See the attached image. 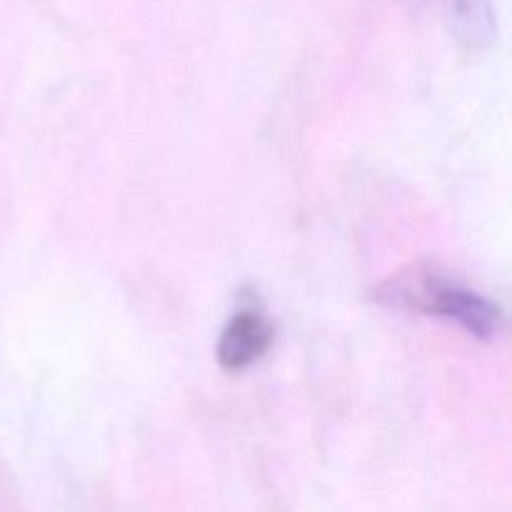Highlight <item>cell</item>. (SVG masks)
Listing matches in <instances>:
<instances>
[{
    "label": "cell",
    "instance_id": "6da1fadb",
    "mask_svg": "<svg viewBox=\"0 0 512 512\" xmlns=\"http://www.w3.org/2000/svg\"><path fill=\"white\" fill-rule=\"evenodd\" d=\"M375 298L390 308H408L435 315L460 325L478 340H495L505 328L503 310L475 290L443 278L435 270H413L410 275H395Z\"/></svg>",
    "mask_w": 512,
    "mask_h": 512
},
{
    "label": "cell",
    "instance_id": "7a4b0ae2",
    "mask_svg": "<svg viewBox=\"0 0 512 512\" xmlns=\"http://www.w3.org/2000/svg\"><path fill=\"white\" fill-rule=\"evenodd\" d=\"M275 328L260 308H243L228 320L218 340V363L228 373H240L268 355Z\"/></svg>",
    "mask_w": 512,
    "mask_h": 512
},
{
    "label": "cell",
    "instance_id": "3957f363",
    "mask_svg": "<svg viewBox=\"0 0 512 512\" xmlns=\"http://www.w3.org/2000/svg\"><path fill=\"white\" fill-rule=\"evenodd\" d=\"M445 8H448L450 18L458 20L460 25L475 35L480 30H488L490 25V5L488 0H443Z\"/></svg>",
    "mask_w": 512,
    "mask_h": 512
}]
</instances>
